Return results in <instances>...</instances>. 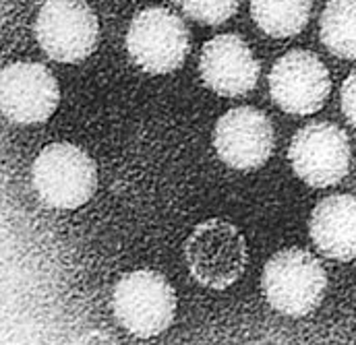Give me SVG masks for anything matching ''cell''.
I'll return each instance as SVG.
<instances>
[{"mask_svg": "<svg viewBox=\"0 0 356 345\" xmlns=\"http://www.w3.org/2000/svg\"><path fill=\"white\" fill-rule=\"evenodd\" d=\"M116 321L135 337L164 333L177 314V294L170 281L152 269H137L118 279L112 292Z\"/></svg>", "mask_w": 356, "mask_h": 345, "instance_id": "cell-1", "label": "cell"}, {"mask_svg": "<svg viewBox=\"0 0 356 345\" xmlns=\"http://www.w3.org/2000/svg\"><path fill=\"white\" fill-rule=\"evenodd\" d=\"M325 289V269L302 249L275 253L261 273V292L267 304L288 317L311 314L321 304Z\"/></svg>", "mask_w": 356, "mask_h": 345, "instance_id": "cell-2", "label": "cell"}, {"mask_svg": "<svg viewBox=\"0 0 356 345\" xmlns=\"http://www.w3.org/2000/svg\"><path fill=\"white\" fill-rule=\"evenodd\" d=\"M31 184L46 207L79 209L97 188V168L81 147L52 143L38 153L31 166Z\"/></svg>", "mask_w": 356, "mask_h": 345, "instance_id": "cell-3", "label": "cell"}, {"mask_svg": "<svg viewBox=\"0 0 356 345\" xmlns=\"http://www.w3.org/2000/svg\"><path fill=\"white\" fill-rule=\"evenodd\" d=\"M184 260L195 281L209 289H228L247 269V240L234 224L213 217L191 232Z\"/></svg>", "mask_w": 356, "mask_h": 345, "instance_id": "cell-4", "label": "cell"}, {"mask_svg": "<svg viewBox=\"0 0 356 345\" xmlns=\"http://www.w3.org/2000/svg\"><path fill=\"white\" fill-rule=\"evenodd\" d=\"M127 50L137 67L152 75L177 71L191 50V33L184 21L168 8L141 10L129 25Z\"/></svg>", "mask_w": 356, "mask_h": 345, "instance_id": "cell-5", "label": "cell"}, {"mask_svg": "<svg viewBox=\"0 0 356 345\" xmlns=\"http://www.w3.org/2000/svg\"><path fill=\"white\" fill-rule=\"evenodd\" d=\"M40 48L58 62H79L97 46L99 23L86 0H48L35 17Z\"/></svg>", "mask_w": 356, "mask_h": 345, "instance_id": "cell-6", "label": "cell"}, {"mask_svg": "<svg viewBox=\"0 0 356 345\" xmlns=\"http://www.w3.org/2000/svg\"><path fill=\"white\" fill-rule=\"evenodd\" d=\"M288 160L309 186L327 188L342 182L350 170V139L338 124L311 122L292 137Z\"/></svg>", "mask_w": 356, "mask_h": 345, "instance_id": "cell-7", "label": "cell"}, {"mask_svg": "<svg viewBox=\"0 0 356 345\" xmlns=\"http://www.w3.org/2000/svg\"><path fill=\"white\" fill-rule=\"evenodd\" d=\"M332 79L321 58L309 50H292L269 71V93L288 114L307 116L323 108Z\"/></svg>", "mask_w": 356, "mask_h": 345, "instance_id": "cell-8", "label": "cell"}, {"mask_svg": "<svg viewBox=\"0 0 356 345\" xmlns=\"http://www.w3.org/2000/svg\"><path fill=\"white\" fill-rule=\"evenodd\" d=\"M275 147L273 124L266 114L251 106L228 110L213 128L218 158L234 170H257L271 158Z\"/></svg>", "mask_w": 356, "mask_h": 345, "instance_id": "cell-9", "label": "cell"}, {"mask_svg": "<svg viewBox=\"0 0 356 345\" xmlns=\"http://www.w3.org/2000/svg\"><path fill=\"white\" fill-rule=\"evenodd\" d=\"M60 89L56 77L38 62H13L2 71V114L17 124L46 122L58 108Z\"/></svg>", "mask_w": 356, "mask_h": 345, "instance_id": "cell-10", "label": "cell"}, {"mask_svg": "<svg viewBox=\"0 0 356 345\" xmlns=\"http://www.w3.org/2000/svg\"><path fill=\"white\" fill-rule=\"evenodd\" d=\"M259 60L241 35H216L201 50V79L211 91L224 97L249 93L259 81Z\"/></svg>", "mask_w": 356, "mask_h": 345, "instance_id": "cell-11", "label": "cell"}, {"mask_svg": "<svg viewBox=\"0 0 356 345\" xmlns=\"http://www.w3.org/2000/svg\"><path fill=\"white\" fill-rule=\"evenodd\" d=\"M309 234L327 259H356V196L332 194L319 201L309 219Z\"/></svg>", "mask_w": 356, "mask_h": 345, "instance_id": "cell-12", "label": "cell"}, {"mask_svg": "<svg viewBox=\"0 0 356 345\" xmlns=\"http://www.w3.org/2000/svg\"><path fill=\"white\" fill-rule=\"evenodd\" d=\"M313 0H251V17L269 37H292L300 33L311 17Z\"/></svg>", "mask_w": 356, "mask_h": 345, "instance_id": "cell-13", "label": "cell"}, {"mask_svg": "<svg viewBox=\"0 0 356 345\" xmlns=\"http://www.w3.org/2000/svg\"><path fill=\"white\" fill-rule=\"evenodd\" d=\"M319 35L334 56L356 60V0H330L321 12Z\"/></svg>", "mask_w": 356, "mask_h": 345, "instance_id": "cell-14", "label": "cell"}, {"mask_svg": "<svg viewBox=\"0 0 356 345\" xmlns=\"http://www.w3.org/2000/svg\"><path fill=\"white\" fill-rule=\"evenodd\" d=\"M241 0H178L180 8L203 25H220L238 10Z\"/></svg>", "mask_w": 356, "mask_h": 345, "instance_id": "cell-15", "label": "cell"}, {"mask_svg": "<svg viewBox=\"0 0 356 345\" xmlns=\"http://www.w3.org/2000/svg\"><path fill=\"white\" fill-rule=\"evenodd\" d=\"M340 103H342V112L346 116V120L356 126V71L346 77V81L342 83L340 89Z\"/></svg>", "mask_w": 356, "mask_h": 345, "instance_id": "cell-16", "label": "cell"}]
</instances>
